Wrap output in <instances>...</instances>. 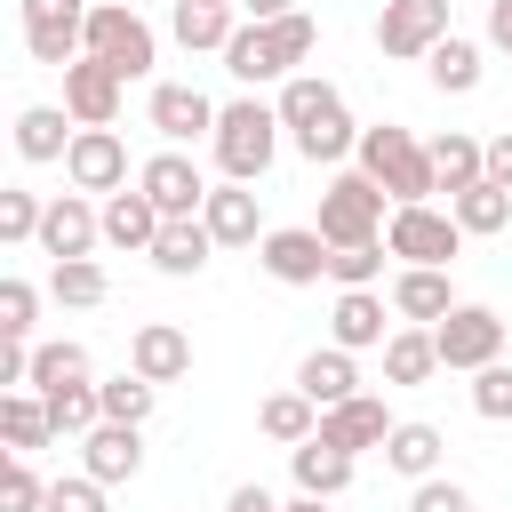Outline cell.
Instances as JSON below:
<instances>
[{
	"mask_svg": "<svg viewBox=\"0 0 512 512\" xmlns=\"http://www.w3.org/2000/svg\"><path fill=\"white\" fill-rule=\"evenodd\" d=\"M392 192L384 184H368L360 168H336L328 184H320V216H312V232L328 240V248H360V240H384V224H392V208H384Z\"/></svg>",
	"mask_w": 512,
	"mask_h": 512,
	"instance_id": "obj_5",
	"label": "cell"
},
{
	"mask_svg": "<svg viewBox=\"0 0 512 512\" xmlns=\"http://www.w3.org/2000/svg\"><path fill=\"white\" fill-rule=\"evenodd\" d=\"M88 8H96V0H16V24H24L32 64L72 72V64L88 56Z\"/></svg>",
	"mask_w": 512,
	"mask_h": 512,
	"instance_id": "obj_7",
	"label": "cell"
},
{
	"mask_svg": "<svg viewBox=\"0 0 512 512\" xmlns=\"http://www.w3.org/2000/svg\"><path fill=\"white\" fill-rule=\"evenodd\" d=\"M440 456H448V432H440V424H424V416H400V424H392V440H384V472H400L408 488H416V480H432V472H440Z\"/></svg>",
	"mask_w": 512,
	"mask_h": 512,
	"instance_id": "obj_23",
	"label": "cell"
},
{
	"mask_svg": "<svg viewBox=\"0 0 512 512\" xmlns=\"http://www.w3.org/2000/svg\"><path fill=\"white\" fill-rule=\"evenodd\" d=\"M424 376H440L432 328H392V344H384V384H424Z\"/></svg>",
	"mask_w": 512,
	"mask_h": 512,
	"instance_id": "obj_37",
	"label": "cell"
},
{
	"mask_svg": "<svg viewBox=\"0 0 512 512\" xmlns=\"http://www.w3.org/2000/svg\"><path fill=\"white\" fill-rule=\"evenodd\" d=\"M384 248H392L400 264H432V272H448V264L464 256V224H456L448 208L416 200V208H392V224H384Z\"/></svg>",
	"mask_w": 512,
	"mask_h": 512,
	"instance_id": "obj_8",
	"label": "cell"
},
{
	"mask_svg": "<svg viewBox=\"0 0 512 512\" xmlns=\"http://www.w3.org/2000/svg\"><path fill=\"white\" fill-rule=\"evenodd\" d=\"M128 368H136L144 384H176V376H192V336H184L176 320H144V328L128 336Z\"/></svg>",
	"mask_w": 512,
	"mask_h": 512,
	"instance_id": "obj_20",
	"label": "cell"
},
{
	"mask_svg": "<svg viewBox=\"0 0 512 512\" xmlns=\"http://www.w3.org/2000/svg\"><path fill=\"white\" fill-rule=\"evenodd\" d=\"M48 512H104V480H88V472L48 480Z\"/></svg>",
	"mask_w": 512,
	"mask_h": 512,
	"instance_id": "obj_46",
	"label": "cell"
},
{
	"mask_svg": "<svg viewBox=\"0 0 512 512\" xmlns=\"http://www.w3.org/2000/svg\"><path fill=\"white\" fill-rule=\"evenodd\" d=\"M408 512H480V504H472V488H464V480L432 472V480H416V488H408Z\"/></svg>",
	"mask_w": 512,
	"mask_h": 512,
	"instance_id": "obj_45",
	"label": "cell"
},
{
	"mask_svg": "<svg viewBox=\"0 0 512 512\" xmlns=\"http://www.w3.org/2000/svg\"><path fill=\"white\" fill-rule=\"evenodd\" d=\"M352 464H360V456H344V448H328V440H304V448H288L296 496H320V504H336V496L352 488Z\"/></svg>",
	"mask_w": 512,
	"mask_h": 512,
	"instance_id": "obj_29",
	"label": "cell"
},
{
	"mask_svg": "<svg viewBox=\"0 0 512 512\" xmlns=\"http://www.w3.org/2000/svg\"><path fill=\"white\" fill-rule=\"evenodd\" d=\"M208 152H216L224 184H264V168L280 160V104H264V96H232V104L216 112Z\"/></svg>",
	"mask_w": 512,
	"mask_h": 512,
	"instance_id": "obj_4",
	"label": "cell"
},
{
	"mask_svg": "<svg viewBox=\"0 0 512 512\" xmlns=\"http://www.w3.org/2000/svg\"><path fill=\"white\" fill-rule=\"evenodd\" d=\"M88 56L112 64L120 80H144V72L160 64V32H152L128 0H96V8H88Z\"/></svg>",
	"mask_w": 512,
	"mask_h": 512,
	"instance_id": "obj_6",
	"label": "cell"
},
{
	"mask_svg": "<svg viewBox=\"0 0 512 512\" xmlns=\"http://www.w3.org/2000/svg\"><path fill=\"white\" fill-rule=\"evenodd\" d=\"M384 256H392L384 240H360V248H328V280H336V288H376V280H384Z\"/></svg>",
	"mask_w": 512,
	"mask_h": 512,
	"instance_id": "obj_41",
	"label": "cell"
},
{
	"mask_svg": "<svg viewBox=\"0 0 512 512\" xmlns=\"http://www.w3.org/2000/svg\"><path fill=\"white\" fill-rule=\"evenodd\" d=\"M352 168H360L368 184H384V192H392V208H416V200H432V192H440V176H432V144H424L416 128H400V120L360 128Z\"/></svg>",
	"mask_w": 512,
	"mask_h": 512,
	"instance_id": "obj_3",
	"label": "cell"
},
{
	"mask_svg": "<svg viewBox=\"0 0 512 512\" xmlns=\"http://www.w3.org/2000/svg\"><path fill=\"white\" fill-rule=\"evenodd\" d=\"M448 312H456L448 272H432V264H400V272H392V320H400V328H440Z\"/></svg>",
	"mask_w": 512,
	"mask_h": 512,
	"instance_id": "obj_18",
	"label": "cell"
},
{
	"mask_svg": "<svg viewBox=\"0 0 512 512\" xmlns=\"http://www.w3.org/2000/svg\"><path fill=\"white\" fill-rule=\"evenodd\" d=\"M96 392H104V424H144V416H152V400H160V384H144L136 368L104 376Z\"/></svg>",
	"mask_w": 512,
	"mask_h": 512,
	"instance_id": "obj_39",
	"label": "cell"
},
{
	"mask_svg": "<svg viewBox=\"0 0 512 512\" xmlns=\"http://www.w3.org/2000/svg\"><path fill=\"white\" fill-rule=\"evenodd\" d=\"M240 24H272V16H296V0H232Z\"/></svg>",
	"mask_w": 512,
	"mask_h": 512,
	"instance_id": "obj_49",
	"label": "cell"
},
{
	"mask_svg": "<svg viewBox=\"0 0 512 512\" xmlns=\"http://www.w3.org/2000/svg\"><path fill=\"white\" fill-rule=\"evenodd\" d=\"M120 96H128V80H120L112 64H96V56H80V64L64 72V112H72L80 128H112V120H120Z\"/></svg>",
	"mask_w": 512,
	"mask_h": 512,
	"instance_id": "obj_17",
	"label": "cell"
},
{
	"mask_svg": "<svg viewBox=\"0 0 512 512\" xmlns=\"http://www.w3.org/2000/svg\"><path fill=\"white\" fill-rule=\"evenodd\" d=\"M456 24H448V0H384V16H376V48L384 56H432L440 40H448Z\"/></svg>",
	"mask_w": 512,
	"mask_h": 512,
	"instance_id": "obj_11",
	"label": "cell"
},
{
	"mask_svg": "<svg viewBox=\"0 0 512 512\" xmlns=\"http://www.w3.org/2000/svg\"><path fill=\"white\" fill-rule=\"evenodd\" d=\"M280 128H288V144L312 160V168H336V160H352L360 152V120L344 112V88L336 80H320V72H296V80H280Z\"/></svg>",
	"mask_w": 512,
	"mask_h": 512,
	"instance_id": "obj_1",
	"label": "cell"
},
{
	"mask_svg": "<svg viewBox=\"0 0 512 512\" xmlns=\"http://www.w3.org/2000/svg\"><path fill=\"white\" fill-rule=\"evenodd\" d=\"M72 136H80V120H72L64 104H24V112H16V160H32V168L64 160Z\"/></svg>",
	"mask_w": 512,
	"mask_h": 512,
	"instance_id": "obj_24",
	"label": "cell"
},
{
	"mask_svg": "<svg viewBox=\"0 0 512 512\" xmlns=\"http://www.w3.org/2000/svg\"><path fill=\"white\" fill-rule=\"evenodd\" d=\"M48 400V416H56V440H88L96 424H104V392L96 384H64V392H40Z\"/></svg>",
	"mask_w": 512,
	"mask_h": 512,
	"instance_id": "obj_38",
	"label": "cell"
},
{
	"mask_svg": "<svg viewBox=\"0 0 512 512\" xmlns=\"http://www.w3.org/2000/svg\"><path fill=\"white\" fill-rule=\"evenodd\" d=\"M320 48V24L296 8V16H272V24H240L232 40H224V72L256 96L264 80H296V64Z\"/></svg>",
	"mask_w": 512,
	"mask_h": 512,
	"instance_id": "obj_2",
	"label": "cell"
},
{
	"mask_svg": "<svg viewBox=\"0 0 512 512\" xmlns=\"http://www.w3.org/2000/svg\"><path fill=\"white\" fill-rule=\"evenodd\" d=\"M480 72H488V64H480V40H464V32H448V40L424 56V80H432L440 96H472Z\"/></svg>",
	"mask_w": 512,
	"mask_h": 512,
	"instance_id": "obj_32",
	"label": "cell"
},
{
	"mask_svg": "<svg viewBox=\"0 0 512 512\" xmlns=\"http://www.w3.org/2000/svg\"><path fill=\"white\" fill-rule=\"evenodd\" d=\"M200 224H208V240H216V248H256V240H264L256 184H216V192H208V208H200Z\"/></svg>",
	"mask_w": 512,
	"mask_h": 512,
	"instance_id": "obj_22",
	"label": "cell"
},
{
	"mask_svg": "<svg viewBox=\"0 0 512 512\" xmlns=\"http://www.w3.org/2000/svg\"><path fill=\"white\" fill-rule=\"evenodd\" d=\"M280 512H328V504H320V496H288Z\"/></svg>",
	"mask_w": 512,
	"mask_h": 512,
	"instance_id": "obj_51",
	"label": "cell"
},
{
	"mask_svg": "<svg viewBox=\"0 0 512 512\" xmlns=\"http://www.w3.org/2000/svg\"><path fill=\"white\" fill-rule=\"evenodd\" d=\"M160 208H152V192H112L104 200V248H120V256H152V240H160Z\"/></svg>",
	"mask_w": 512,
	"mask_h": 512,
	"instance_id": "obj_25",
	"label": "cell"
},
{
	"mask_svg": "<svg viewBox=\"0 0 512 512\" xmlns=\"http://www.w3.org/2000/svg\"><path fill=\"white\" fill-rule=\"evenodd\" d=\"M296 392H304L312 408H344V400L360 392V368H352V352H344V344H320V352H304V360H296Z\"/></svg>",
	"mask_w": 512,
	"mask_h": 512,
	"instance_id": "obj_26",
	"label": "cell"
},
{
	"mask_svg": "<svg viewBox=\"0 0 512 512\" xmlns=\"http://www.w3.org/2000/svg\"><path fill=\"white\" fill-rule=\"evenodd\" d=\"M64 384H96V360L88 344L56 336V344H32V392H64Z\"/></svg>",
	"mask_w": 512,
	"mask_h": 512,
	"instance_id": "obj_34",
	"label": "cell"
},
{
	"mask_svg": "<svg viewBox=\"0 0 512 512\" xmlns=\"http://www.w3.org/2000/svg\"><path fill=\"white\" fill-rule=\"evenodd\" d=\"M256 432H264V440H280V448H304V440L320 432V408L288 384V392H272V400L256 408Z\"/></svg>",
	"mask_w": 512,
	"mask_h": 512,
	"instance_id": "obj_35",
	"label": "cell"
},
{
	"mask_svg": "<svg viewBox=\"0 0 512 512\" xmlns=\"http://www.w3.org/2000/svg\"><path fill=\"white\" fill-rule=\"evenodd\" d=\"M216 112L224 104H208V88H192V80H160L152 96H144V120L160 128V144H192V136H216Z\"/></svg>",
	"mask_w": 512,
	"mask_h": 512,
	"instance_id": "obj_12",
	"label": "cell"
},
{
	"mask_svg": "<svg viewBox=\"0 0 512 512\" xmlns=\"http://www.w3.org/2000/svg\"><path fill=\"white\" fill-rule=\"evenodd\" d=\"M96 240H104V208H88V192H56L40 216V256L72 264V256H96Z\"/></svg>",
	"mask_w": 512,
	"mask_h": 512,
	"instance_id": "obj_15",
	"label": "cell"
},
{
	"mask_svg": "<svg viewBox=\"0 0 512 512\" xmlns=\"http://www.w3.org/2000/svg\"><path fill=\"white\" fill-rule=\"evenodd\" d=\"M432 176H440V192H448V200H456V192H472V184L488 176V136H472V128L432 136Z\"/></svg>",
	"mask_w": 512,
	"mask_h": 512,
	"instance_id": "obj_30",
	"label": "cell"
},
{
	"mask_svg": "<svg viewBox=\"0 0 512 512\" xmlns=\"http://www.w3.org/2000/svg\"><path fill=\"white\" fill-rule=\"evenodd\" d=\"M0 512H48V480L32 472V456L0 464Z\"/></svg>",
	"mask_w": 512,
	"mask_h": 512,
	"instance_id": "obj_43",
	"label": "cell"
},
{
	"mask_svg": "<svg viewBox=\"0 0 512 512\" xmlns=\"http://www.w3.org/2000/svg\"><path fill=\"white\" fill-rule=\"evenodd\" d=\"M448 216L464 224V240H496V232H512V192L480 176L472 192H456V200H448Z\"/></svg>",
	"mask_w": 512,
	"mask_h": 512,
	"instance_id": "obj_33",
	"label": "cell"
},
{
	"mask_svg": "<svg viewBox=\"0 0 512 512\" xmlns=\"http://www.w3.org/2000/svg\"><path fill=\"white\" fill-rule=\"evenodd\" d=\"M392 424H400V416H392L376 392H352L344 408H320V432H312V440H328V448H344V456H368V448L384 456Z\"/></svg>",
	"mask_w": 512,
	"mask_h": 512,
	"instance_id": "obj_16",
	"label": "cell"
},
{
	"mask_svg": "<svg viewBox=\"0 0 512 512\" xmlns=\"http://www.w3.org/2000/svg\"><path fill=\"white\" fill-rule=\"evenodd\" d=\"M488 184H504V192H512V128H496V136H488Z\"/></svg>",
	"mask_w": 512,
	"mask_h": 512,
	"instance_id": "obj_47",
	"label": "cell"
},
{
	"mask_svg": "<svg viewBox=\"0 0 512 512\" xmlns=\"http://www.w3.org/2000/svg\"><path fill=\"white\" fill-rule=\"evenodd\" d=\"M0 440H8V456H32V448H48V440H56V416H48V400H40V392H0Z\"/></svg>",
	"mask_w": 512,
	"mask_h": 512,
	"instance_id": "obj_31",
	"label": "cell"
},
{
	"mask_svg": "<svg viewBox=\"0 0 512 512\" xmlns=\"http://www.w3.org/2000/svg\"><path fill=\"white\" fill-rule=\"evenodd\" d=\"M40 216H48L40 192H24V184L0 192V240H8V248H40Z\"/></svg>",
	"mask_w": 512,
	"mask_h": 512,
	"instance_id": "obj_40",
	"label": "cell"
},
{
	"mask_svg": "<svg viewBox=\"0 0 512 512\" xmlns=\"http://www.w3.org/2000/svg\"><path fill=\"white\" fill-rule=\"evenodd\" d=\"M224 512H280V496H272V488H256V480H240V488L224 496Z\"/></svg>",
	"mask_w": 512,
	"mask_h": 512,
	"instance_id": "obj_48",
	"label": "cell"
},
{
	"mask_svg": "<svg viewBox=\"0 0 512 512\" xmlns=\"http://www.w3.org/2000/svg\"><path fill=\"white\" fill-rule=\"evenodd\" d=\"M432 344H440V368H464V376H480V368H496V360H504L512 328H504L488 304H456V312L432 328Z\"/></svg>",
	"mask_w": 512,
	"mask_h": 512,
	"instance_id": "obj_9",
	"label": "cell"
},
{
	"mask_svg": "<svg viewBox=\"0 0 512 512\" xmlns=\"http://www.w3.org/2000/svg\"><path fill=\"white\" fill-rule=\"evenodd\" d=\"M64 184L72 192H128V144H120V128H80L72 136V152H64Z\"/></svg>",
	"mask_w": 512,
	"mask_h": 512,
	"instance_id": "obj_13",
	"label": "cell"
},
{
	"mask_svg": "<svg viewBox=\"0 0 512 512\" xmlns=\"http://www.w3.org/2000/svg\"><path fill=\"white\" fill-rule=\"evenodd\" d=\"M256 264H264L280 288H312V280H328V240H320L312 224H272V232L256 240Z\"/></svg>",
	"mask_w": 512,
	"mask_h": 512,
	"instance_id": "obj_14",
	"label": "cell"
},
{
	"mask_svg": "<svg viewBox=\"0 0 512 512\" xmlns=\"http://www.w3.org/2000/svg\"><path fill=\"white\" fill-rule=\"evenodd\" d=\"M208 256H216V240H208L200 216H176V224H160V240H152V272H168V280H200Z\"/></svg>",
	"mask_w": 512,
	"mask_h": 512,
	"instance_id": "obj_28",
	"label": "cell"
},
{
	"mask_svg": "<svg viewBox=\"0 0 512 512\" xmlns=\"http://www.w3.org/2000/svg\"><path fill=\"white\" fill-rule=\"evenodd\" d=\"M384 312H392V296H376V288H336L328 344H344V352H384V344H392Z\"/></svg>",
	"mask_w": 512,
	"mask_h": 512,
	"instance_id": "obj_19",
	"label": "cell"
},
{
	"mask_svg": "<svg viewBox=\"0 0 512 512\" xmlns=\"http://www.w3.org/2000/svg\"><path fill=\"white\" fill-rule=\"evenodd\" d=\"M80 472L104 480V488L136 480V472H144V424H96V432L80 440Z\"/></svg>",
	"mask_w": 512,
	"mask_h": 512,
	"instance_id": "obj_21",
	"label": "cell"
},
{
	"mask_svg": "<svg viewBox=\"0 0 512 512\" xmlns=\"http://www.w3.org/2000/svg\"><path fill=\"white\" fill-rule=\"evenodd\" d=\"M32 328H40V288L8 272V280H0V336H8V344H32Z\"/></svg>",
	"mask_w": 512,
	"mask_h": 512,
	"instance_id": "obj_42",
	"label": "cell"
},
{
	"mask_svg": "<svg viewBox=\"0 0 512 512\" xmlns=\"http://www.w3.org/2000/svg\"><path fill=\"white\" fill-rule=\"evenodd\" d=\"M168 32H176V48H216L224 56V40L240 32V8L232 0H168Z\"/></svg>",
	"mask_w": 512,
	"mask_h": 512,
	"instance_id": "obj_27",
	"label": "cell"
},
{
	"mask_svg": "<svg viewBox=\"0 0 512 512\" xmlns=\"http://www.w3.org/2000/svg\"><path fill=\"white\" fill-rule=\"evenodd\" d=\"M488 48L512 56V0H488Z\"/></svg>",
	"mask_w": 512,
	"mask_h": 512,
	"instance_id": "obj_50",
	"label": "cell"
},
{
	"mask_svg": "<svg viewBox=\"0 0 512 512\" xmlns=\"http://www.w3.org/2000/svg\"><path fill=\"white\" fill-rule=\"evenodd\" d=\"M472 416H480V424H512V368H504V360L472 376Z\"/></svg>",
	"mask_w": 512,
	"mask_h": 512,
	"instance_id": "obj_44",
	"label": "cell"
},
{
	"mask_svg": "<svg viewBox=\"0 0 512 512\" xmlns=\"http://www.w3.org/2000/svg\"><path fill=\"white\" fill-rule=\"evenodd\" d=\"M48 296H56L64 312H96V304L112 296V280H104L96 256H72V264H48Z\"/></svg>",
	"mask_w": 512,
	"mask_h": 512,
	"instance_id": "obj_36",
	"label": "cell"
},
{
	"mask_svg": "<svg viewBox=\"0 0 512 512\" xmlns=\"http://www.w3.org/2000/svg\"><path fill=\"white\" fill-rule=\"evenodd\" d=\"M136 192H152V208H160V216L176 224V216H200L216 184L200 176V160H192V152H176V144H160V152H152V160L136 168Z\"/></svg>",
	"mask_w": 512,
	"mask_h": 512,
	"instance_id": "obj_10",
	"label": "cell"
}]
</instances>
